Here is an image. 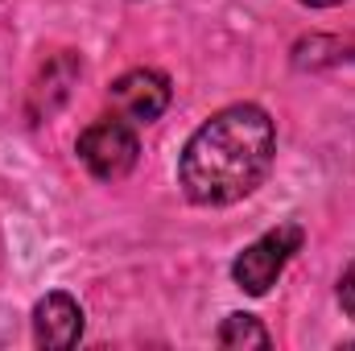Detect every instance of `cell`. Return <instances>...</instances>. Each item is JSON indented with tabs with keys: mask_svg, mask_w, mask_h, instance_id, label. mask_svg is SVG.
<instances>
[{
	"mask_svg": "<svg viewBox=\"0 0 355 351\" xmlns=\"http://www.w3.org/2000/svg\"><path fill=\"white\" fill-rule=\"evenodd\" d=\"M277 162V124L261 103H227L202 120L178 157V186L194 207L248 198Z\"/></svg>",
	"mask_w": 355,
	"mask_h": 351,
	"instance_id": "obj_1",
	"label": "cell"
},
{
	"mask_svg": "<svg viewBox=\"0 0 355 351\" xmlns=\"http://www.w3.org/2000/svg\"><path fill=\"white\" fill-rule=\"evenodd\" d=\"M302 248H306V228L293 223V219L261 232V236H257L252 244H244V248L236 252V261H232V281H236V289H244L248 298H265Z\"/></svg>",
	"mask_w": 355,
	"mask_h": 351,
	"instance_id": "obj_2",
	"label": "cell"
},
{
	"mask_svg": "<svg viewBox=\"0 0 355 351\" xmlns=\"http://www.w3.org/2000/svg\"><path fill=\"white\" fill-rule=\"evenodd\" d=\"M75 153L83 162L95 182H120L137 170L141 162V137H137V124H128L124 116H99L91 120L87 128L79 132L75 141Z\"/></svg>",
	"mask_w": 355,
	"mask_h": 351,
	"instance_id": "obj_3",
	"label": "cell"
},
{
	"mask_svg": "<svg viewBox=\"0 0 355 351\" xmlns=\"http://www.w3.org/2000/svg\"><path fill=\"white\" fill-rule=\"evenodd\" d=\"M107 103L116 116H124L128 124H153L166 116V108L174 103V83L166 71H153V67H132L124 71L112 87H107Z\"/></svg>",
	"mask_w": 355,
	"mask_h": 351,
	"instance_id": "obj_4",
	"label": "cell"
},
{
	"mask_svg": "<svg viewBox=\"0 0 355 351\" xmlns=\"http://www.w3.org/2000/svg\"><path fill=\"white\" fill-rule=\"evenodd\" d=\"M83 331H87V314L67 289H50L46 298L33 302V339H37V348L67 351L83 339Z\"/></svg>",
	"mask_w": 355,
	"mask_h": 351,
	"instance_id": "obj_5",
	"label": "cell"
},
{
	"mask_svg": "<svg viewBox=\"0 0 355 351\" xmlns=\"http://www.w3.org/2000/svg\"><path fill=\"white\" fill-rule=\"evenodd\" d=\"M79 75H83V62H79L71 50L54 54V58L37 71V79H33V87H29V120H33V124L50 120V116L67 103L71 87L79 83Z\"/></svg>",
	"mask_w": 355,
	"mask_h": 351,
	"instance_id": "obj_6",
	"label": "cell"
},
{
	"mask_svg": "<svg viewBox=\"0 0 355 351\" xmlns=\"http://www.w3.org/2000/svg\"><path fill=\"white\" fill-rule=\"evenodd\" d=\"M215 343L219 348H272V335H268V327L257 318V314H244V310H236V314H227L223 323H219V331H215Z\"/></svg>",
	"mask_w": 355,
	"mask_h": 351,
	"instance_id": "obj_7",
	"label": "cell"
},
{
	"mask_svg": "<svg viewBox=\"0 0 355 351\" xmlns=\"http://www.w3.org/2000/svg\"><path fill=\"white\" fill-rule=\"evenodd\" d=\"M335 298H339V306H343V314L355 323V261L339 273V285H335Z\"/></svg>",
	"mask_w": 355,
	"mask_h": 351,
	"instance_id": "obj_8",
	"label": "cell"
},
{
	"mask_svg": "<svg viewBox=\"0 0 355 351\" xmlns=\"http://www.w3.org/2000/svg\"><path fill=\"white\" fill-rule=\"evenodd\" d=\"M297 4H306V8H339L347 0H297Z\"/></svg>",
	"mask_w": 355,
	"mask_h": 351,
	"instance_id": "obj_9",
	"label": "cell"
}]
</instances>
